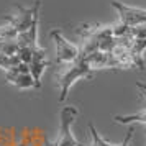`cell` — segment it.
Instances as JSON below:
<instances>
[{
    "label": "cell",
    "instance_id": "obj_13",
    "mask_svg": "<svg viewBox=\"0 0 146 146\" xmlns=\"http://www.w3.org/2000/svg\"><path fill=\"white\" fill-rule=\"evenodd\" d=\"M44 146H53V143H49V141H44Z\"/></svg>",
    "mask_w": 146,
    "mask_h": 146
},
{
    "label": "cell",
    "instance_id": "obj_11",
    "mask_svg": "<svg viewBox=\"0 0 146 146\" xmlns=\"http://www.w3.org/2000/svg\"><path fill=\"white\" fill-rule=\"evenodd\" d=\"M18 51V43L17 38L15 40H0V53L2 54H8V56H13Z\"/></svg>",
    "mask_w": 146,
    "mask_h": 146
},
{
    "label": "cell",
    "instance_id": "obj_5",
    "mask_svg": "<svg viewBox=\"0 0 146 146\" xmlns=\"http://www.w3.org/2000/svg\"><path fill=\"white\" fill-rule=\"evenodd\" d=\"M112 7L118 12L120 17V23L125 27H138L146 23V10L145 8H136V7H130L125 5L118 0H112Z\"/></svg>",
    "mask_w": 146,
    "mask_h": 146
},
{
    "label": "cell",
    "instance_id": "obj_6",
    "mask_svg": "<svg viewBox=\"0 0 146 146\" xmlns=\"http://www.w3.org/2000/svg\"><path fill=\"white\" fill-rule=\"evenodd\" d=\"M48 66H49V61H48L46 51L40 46L36 49H33V54H31V59L28 62V67H30V74L33 77L35 89L41 87V76H43V72H44V69Z\"/></svg>",
    "mask_w": 146,
    "mask_h": 146
},
{
    "label": "cell",
    "instance_id": "obj_8",
    "mask_svg": "<svg viewBox=\"0 0 146 146\" xmlns=\"http://www.w3.org/2000/svg\"><path fill=\"white\" fill-rule=\"evenodd\" d=\"M5 76H7L8 82L13 84L15 87H18V89H31V87H35L33 77H31V74L30 72L17 74V72H12V71H7Z\"/></svg>",
    "mask_w": 146,
    "mask_h": 146
},
{
    "label": "cell",
    "instance_id": "obj_7",
    "mask_svg": "<svg viewBox=\"0 0 146 146\" xmlns=\"http://www.w3.org/2000/svg\"><path fill=\"white\" fill-rule=\"evenodd\" d=\"M38 23H40V15L35 17L31 27L28 28L27 31L17 35V43L18 48H30V49H36L40 46L38 44Z\"/></svg>",
    "mask_w": 146,
    "mask_h": 146
},
{
    "label": "cell",
    "instance_id": "obj_1",
    "mask_svg": "<svg viewBox=\"0 0 146 146\" xmlns=\"http://www.w3.org/2000/svg\"><path fill=\"white\" fill-rule=\"evenodd\" d=\"M92 69L89 67L84 56H80L69 64H62V71L58 74V84H59V102H64L76 80L82 77H92Z\"/></svg>",
    "mask_w": 146,
    "mask_h": 146
},
{
    "label": "cell",
    "instance_id": "obj_12",
    "mask_svg": "<svg viewBox=\"0 0 146 146\" xmlns=\"http://www.w3.org/2000/svg\"><path fill=\"white\" fill-rule=\"evenodd\" d=\"M17 35L18 33H17L10 25H7V27H0V40H15Z\"/></svg>",
    "mask_w": 146,
    "mask_h": 146
},
{
    "label": "cell",
    "instance_id": "obj_4",
    "mask_svg": "<svg viewBox=\"0 0 146 146\" xmlns=\"http://www.w3.org/2000/svg\"><path fill=\"white\" fill-rule=\"evenodd\" d=\"M51 38L54 40V44H56V62L58 64H69L79 58V46L67 41L61 35V31H58V30L51 31Z\"/></svg>",
    "mask_w": 146,
    "mask_h": 146
},
{
    "label": "cell",
    "instance_id": "obj_9",
    "mask_svg": "<svg viewBox=\"0 0 146 146\" xmlns=\"http://www.w3.org/2000/svg\"><path fill=\"white\" fill-rule=\"evenodd\" d=\"M115 121L117 123H146V110L139 113H133V115H117L115 117Z\"/></svg>",
    "mask_w": 146,
    "mask_h": 146
},
{
    "label": "cell",
    "instance_id": "obj_3",
    "mask_svg": "<svg viewBox=\"0 0 146 146\" xmlns=\"http://www.w3.org/2000/svg\"><path fill=\"white\" fill-rule=\"evenodd\" d=\"M40 7H41V2L36 0L33 7H21V5H15L17 8V13L12 15V17H5V20L8 21V25L13 28L17 33H23L27 31L28 28L31 27L35 17L40 15Z\"/></svg>",
    "mask_w": 146,
    "mask_h": 146
},
{
    "label": "cell",
    "instance_id": "obj_2",
    "mask_svg": "<svg viewBox=\"0 0 146 146\" xmlns=\"http://www.w3.org/2000/svg\"><path fill=\"white\" fill-rule=\"evenodd\" d=\"M79 115V110L76 107H62L59 113V135H58V139L53 143V146H82L74 138L72 135V123L74 120L77 118Z\"/></svg>",
    "mask_w": 146,
    "mask_h": 146
},
{
    "label": "cell",
    "instance_id": "obj_10",
    "mask_svg": "<svg viewBox=\"0 0 146 146\" xmlns=\"http://www.w3.org/2000/svg\"><path fill=\"white\" fill-rule=\"evenodd\" d=\"M21 61H20V58L17 56V54H13V56H8V54H2L0 53V69L2 71H10L12 67H15V66H18Z\"/></svg>",
    "mask_w": 146,
    "mask_h": 146
}]
</instances>
